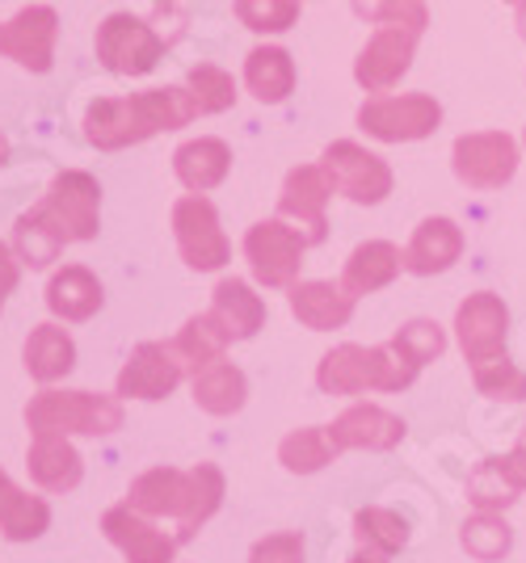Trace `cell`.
<instances>
[{"label": "cell", "instance_id": "1", "mask_svg": "<svg viewBox=\"0 0 526 563\" xmlns=\"http://www.w3.org/2000/svg\"><path fill=\"white\" fill-rule=\"evenodd\" d=\"M198 110H194L186 85H161V89L127 97H94L85 106L80 126H85V143L97 152H127V147H140L165 131L190 126Z\"/></svg>", "mask_w": 526, "mask_h": 563}, {"label": "cell", "instance_id": "2", "mask_svg": "<svg viewBox=\"0 0 526 563\" xmlns=\"http://www.w3.org/2000/svg\"><path fill=\"white\" fill-rule=\"evenodd\" d=\"M25 429L30 433H64V438H114L127 412L122 396H101L85 387H43L25 404Z\"/></svg>", "mask_w": 526, "mask_h": 563}, {"label": "cell", "instance_id": "3", "mask_svg": "<svg viewBox=\"0 0 526 563\" xmlns=\"http://www.w3.org/2000/svg\"><path fill=\"white\" fill-rule=\"evenodd\" d=\"M421 375L392 345H337L316 366V387L325 396H362V391H405Z\"/></svg>", "mask_w": 526, "mask_h": 563}, {"label": "cell", "instance_id": "4", "mask_svg": "<svg viewBox=\"0 0 526 563\" xmlns=\"http://www.w3.org/2000/svg\"><path fill=\"white\" fill-rule=\"evenodd\" d=\"M94 51H97V64L110 71V76L135 80V76L156 71V64L165 59L168 34H161L156 22L135 18V13H110V18H101V25H97Z\"/></svg>", "mask_w": 526, "mask_h": 563}, {"label": "cell", "instance_id": "5", "mask_svg": "<svg viewBox=\"0 0 526 563\" xmlns=\"http://www.w3.org/2000/svg\"><path fill=\"white\" fill-rule=\"evenodd\" d=\"M244 261H249V274L265 290H291L299 282L304 269V253H308V235L299 232L295 223H287L283 214L274 219H257L249 232H244Z\"/></svg>", "mask_w": 526, "mask_h": 563}, {"label": "cell", "instance_id": "6", "mask_svg": "<svg viewBox=\"0 0 526 563\" xmlns=\"http://www.w3.org/2000/svg\"><path fill=\"white\" fill-rule=\"evenodd\" d=\"M173 240L194 274H219L232 261V240L207 194H182L173 202Z\"/></svg>", "mask_w": 526, "mask_h": 563}, {"label": "cell", "instance_id": "7", "mask_svg": "<svg viewBox=\"0 0 526 563\" xmlns=\"http://www.w3.org/2000/svg\"><path fill=\"white\" fill-rule=\"evenodd\" d=\"M442 122V106L430 93H371L359 110V131L380 143L430 140Z\"/></svg>", "mask_w": 526, "mask_h": 563}, {"label": "cell", "instance_id": "8", "mask_svg": "<svg viewBox=\"0 0 526 563\" xmlns=\"http://www.w3.org/2000/svg\"><path fill=\"white\" fill-rule=\"evenodd\" d=\"M320 168H325L333 194H341V198L354 202V207H380V202H387L392 186H396L387 161L375 156V152H366V147L354 140L329 143V147L320 152Z\"/></svg>", "mask_w": 526, "mask_h": 563}, {"label": "cell", "instance_id": "9", "mask_svg": "<svg viewBox=\"0 0 526 563\" xmlns=\"http://www.w3.org/2000/svg\"><path fill=\"white\" fill-rule=\"evenodd\" d=\"M64 228L73 244H89L101 232V181L85 168H64L51 177L47 194L39 202Z\"/></svg>", "mask_w": 526, "mask_h": 563}, {"label": "cell", "instance_id": "10", "mask_svg": "<svg viewBox=\"0 0 526 563\" xmlns=\"http://www.w3.org/2000/svg\"><path fill=\"white\" fill-rule=\"evenodd\" d=\"M186 375L190 371L177 357L173 341H140L135 350L127 353L119 378H114V396L140 399V404H161V399H168L182 387Z\"/></svg>", "mask_w": 526, "mask_h": 563}, {"label": "cell", "instance_id": "11", "mask_svg": "<svg viewBox=\"0 0 526 563\" xmlns=\"http://www.w3.org/2000/svg\"><path fill=\"white\" fill-rule=\"evenodd\" d=\"M55 47H59V13L51 4H25L9 22H0V55L34 76H47L55 68Z\"/></svg>", "mask_w": 526, "mask_h": 563}, {"label": "cell", "instance_id": "12", "mask_svg": "<svg viewBox=\"0 0 526 563\" xmlns=\"http://www.w3.org/2000/svg\"><path fill=\"white\" fill-rule=\"evenodd\" d=\"M101 539L110 542L127 563H177V534H168L156 517L131 509L127 500L101 514Z\"/></svg>", "mask_w": 526, "mask_h": 563}, {"label": "cell", "instance_id": "13", "mask_svg": "<svg viewBox=\"0 0 526 563\" xmlns=\"http://www.w3.org/2000/svg\"><path fill=\"white\" fill-rule=\"evenodd\" d=\"M451 168L468 189H502L518 173V143L505 131L459 135L451 147Z\"/></svg>", "mask_w": 526, "mask_h": 563}, {"label": "cell", "instance_id": "14", "mask_svg": "<svg viewBox=\"0 0 526 563\" xmlns=\"http://www.w3.org/2000/svg\"><path fill=\"white\" fill-rule=\"evenodd\" d=\"M417 38H421V30H413V25H380L354 59V80L366 93H392L401 85V76L413 68Z\"/></svg>", "mask_w": 526, "mask_h": 563}, {"label": "cell", "instance_id": "15", "mask_svg": "<svg viewBox=\"0 0 526 563\" xmlns=\"http://www.w3.org/2000/svg\"><path fill=\"white\" fill-rule=\"evenodd\" d=\"M329 198H333V186H329V177H325L320 165H295L283 177L278 214L308 235L311 249L329 240Z\"/></svg>", "mask_w": 526, "mask_h": 563}, {"label": "cell", "instance_id": "16", "mask_svg": "<svg viewBox=\"0 0 526 563\" xmlns=\"http://www.w3.org/2000/svg\"><path fill=\"white\" fill-rule=\"evenodd\" d=\"M454 332H459V350L463 357L480 366L505 353V332H509V311L493 290L468 295L454 311Z\"/></svg>", "mask_w": 526, "mask_h": 563}, {"label": "cell", "instance_id": "17", "mask_svg": "<svg viewBox=\"0 0 526 563\" xmlns=\"http://www.w3.org/2000/svg\"><path fill=\"white\" fill-rule=\"evenodd\" d=\"M25 471H30V484L39 493L64 496L80 488L85 479V459L73 446V438L64 433H30V446H25Z\"/></svg>", "mask_w": 526, "mask_h": 563}, {"label": "cell", "instance_id": "18", "mask_svg": "<svg viewBox=\"0 0 526 563\" xmlns=\"http://www.w3.org/2000/svg\"><path fill=\"white\" fill-rule=\"evenodd\" d=\"M408 424L387 412L380 404H350L333 424H329V438L333 446L346 454V450H371V454H383V450H396L405 442Z\"/></svg>", "mask_w": 526, "mask_h": 563}, {"label": "cell", "instance_id": "19", "mask_svg": "<svg viewBox=\"0 0 526 563\" xmlns=\"http://www.w3.org/2000/svg\"><path fill=\"white\" fill-rule=\"evenodd\" d=\"M43 303L59 324H89L106 307V286L89 265H59L47 278Z\"/></svg>", "mask_w": 526, "mask_h": 563}, {"label": "cell", "instance_id": "20", "mask_svg": "<svg viewBox=\"0 0 526 563\" xmlns=\"http://www.w3.org/2000/svg\"><path fill=\"white\" fill-rule=\"evenodd\" d=\"M523 493H526V424H523V438L514 442L509 454L484 459V463L468 475V500H472L476 509H489V514L509 509Z\"/></svg>", "mask_w": 526, "mask_h": 563}, {"label": "cell", "instance_id": "21", "mask_svg": "<svg viewBox=\"0 0 526 563\" xmlns=\"http://www.w3.org/2000/svg\"><path fill=\"white\" fill-rule=\"evenodd\" d=\"M354 295L341 286V282L325 278H299L287 290L291 316L311 332H337L354 320Z\"/></svg>", "mask_w": 526, "mask_h": 563}, {"label": "cell", "instance_id": "22", "mask_svg": "<svg viewBox=\"0 0 526 563\" xmlns=\"http://www.w3.org/2000/svg\"><path fill=\"white\" fill-rule=\"evenodd\" d=\"M459 257H463V228L454 219H447V214L421 219L405 244V269L417 274V278L447 274Z\"/></svg>", "mask_w": 526, "mask_h": 563}, {"label": "cell", "instance_id": "23", "mask_svg": "<svg viewBox=\"0 0 526 563\" xmlns=\"http://www.w3.org/2000/svg\"><path fill=\"white\" fill-rule=\"evenodd\" d=\"M131 509L156 517V521H182L186 500H190V467H147L131 479L122 496Z\"/></svg>", "mask_w": 526, "mask_h": 563}, {"label": "cell", "instance_id": "24", "mask_svg": "<svg viewBox=\"0 0 526 563\" xmlns=\"http://www.w3.org/2000/svg\"><path fill=\"white\" fill-rule=\"evenodd\" d=\"M207 311L223 324V332L232 336V345H237V341H253V336L265 329V316H270V311H265V299L257 295V286L249 278H237V274H228V278L216 282Z\"/></svg>", "mask_w": 526, "mask_h": 563}, {"label": "cell", "instance_id": "25", "mask_svg": "<svg viewBox=\"0 0 526 563\" xmlns=\"http://www.w3.org/2000/svg\"><path fill=\"white\" fill-rule=\"evenodd\" d=\"M22 366L25 375L43 387H55L76 371V341L73 332L64 329L59 320H47L39 329H30L22 345Z\"/></svg>", "mask_w": 526, "mask_h": 563}, {"label": "cell", "instance_id": "26", "mask_svg": "<svg viewBox=\"0 0 526 563\" xmlns=\"http://www.w3.org/2000/svg\"><path fill=\"white\" fill-rule=\"evenodd\" d=\"M173 173H177V181L190 189V194H211L232 173V147L219 140V135L186 140L173 152Z\"/></svg>", "mask_w": 526, "mask_h": 563}, {"label": "cell", "instance_id": "27", "mask_svg": "<svg viewBox=\"0 0 526 563\" xmlns=\"http://www.w3.org/2000/svg\"><path fill=\"white\" fill-rule=\"evenodd\" d=\"M51 530L47 496L25 493L22 484L0 467V539L4 542H39Z\"/></svg>", "mask_w": 526, "mask_h": 563}, {"label": "cell", "instance_id": "28", "mask_svg": "<svg viewBox=\"0 0 526 563\" xmlns=\"http://www.w3.org/2000/svg\"><path fill=\"white\" fill-rule=\"evenodd\" d=\"M401 269H405V253L392 240H362L341 265V286L354 299H362V295H375L383 286H392L401 278Z\"/></svg>", "mask_w": 526, "mask_h": 563}, {"label": "cell", "instance_id": "29", "mask_svg": "<svg viewBox=\"0 0 526 563\" xmlns=\"http://www.w3.org/2000/svg\"><path fill=\"white\" fill-rule=\"evenodd\" d=\"M9 244H13V253L22 257L25 269L39 274V269H51L55 261L64 257V249H68L73 240L64 235V228H59L43 207H30V211H22L13 219Z\"/></svg>", "mask_w": 526, "mask_h": 563}, {"label": "cell", "instance_id": "30", "mask_svg": "<svg viewBox=\"0 0 526 563\" xmlns=\"http://www.w3.org/2000/svg\"><path fill=\"white\" fill-rule=\"evenodd\" d=\"M295 59H291L287 47H274V43H262L244 55V89L257 97L262 106H283L291 93H295Z\"/></svg>", "mask_w": 526, "mask_h": 563}, {"label": "cell", "instance_id": "31", "mask_svg": "<svg viewBox=\"0 0 526 563\" xmlns=\"http://www.w3.org/2000/svg\"><path fill=\"white\" fill-rule=\"evenodd\" d=\"M190 396L207 417H237L249 404V378L237 362L219 357L211 366H202L198 375H190Z\"/></svg>", "mask_w": 526, "mask_h": 563}, {"label": "cell", "instance_id": "32", "mask_svg": "<svg viewBox=\"0 0 526 563\" xmlns=\"http://www.w3.org/2000/svg\"><path fill=\"white\" fill-rule=\"evenodd\" d=\"M223 496H228V479L216 463H198L190 467V500H186V514L177 521V542H190L202 534V526L223 509Z\"/></svg>", "mask_w": 526, "mask_h": 563}, {"label": "cell", "instance_id": "33", "mask_svg": "<svg viewBox=\"0 0 526 563\" xmlns=\"http://www.w3.org/2000/svg\"><path fill=\"white\" fill-rule=\"evenodd\" d=\"M228 345H232V336L223 332V324H219L211 311L190 316V320L177 329V336H173V350L186 362L190 375H198L202 366H211L219 357H228Z\"/></svg>", "mask_w": 526, "mask_h": 563}, {"label": "cell", "instance_id": "34", "mask_svg": "<svg viewBox=\"0 0 526 563\" xmlns=\"http://www.w3.org/2000/svg\"><path fill=\"white\" fill-rule=\"evenodd\" d=\"M341 450L329 438V424H304V429H291L287 438L278 442V463L291 475H316L333 463Z\"/></svg>", "mask_w": 526, "mask_h": 563}, {"label": "cell", "instance_id": "35", "mask_svg": "<svg viewBox=\"0 0 526 563\" xmlns=\"http://www.w3.org/2000/svg\"><path fill=\"white\" fill-rule=\"evenodd\" d=\"M354 542L366 551H380V555H401L408 547V521L396 509H383V505H366L354 514Z\"/></svg>", "mask_w": 526, "mask_h": 563}, {"label": "cell", "instance_id": "36", "mask_svg": "<svg viewBox=\"0 0 526 563\" xmlns=\"http://www.w3.org/2000/svg\"><path fill=\"white\" fill-rule=\"evenodd\" d=\"M459 547L472 555L476 563H497L509 555L514 547V530L502 514H489V509H476V517H468L459 526Z\"/></svg>", "mask_w": 526, "mask_h": 563}, {"label": "cell", "instance_id": "37", "mask_svg": "<svg viewBox=\"0 0 526 563\" xmlns=\"http://www.w3.org/2000/svg\"><path fill=\"white\" fill-rule=\"evenodd\" d=\"M186 93H190L198 118L223 114V110L237 106V97H240L232 71L219 68V64H194V68L186 71Z\"/></svg>", "mask_w": 526, "mask_h": 563}, {"label": "cell", "instance_id": "38", "mask_svg": "<svg viewBox=\"0 0 526 563\" xmlns=\"http://www.w3.org/2000/svg\"><path fill=\"white\" fill-rule=\"evenodd\" d=\"M237 9V22L253 34H287L291 25H299V9L304 0H232Z\"/></svg>", "mask_w": 526, "mask_h": 563}, {"label": "cell", "instance_id": "39", "mask_svg": "<svg viewBox=\"0 0 526 563\" xmlns=\"http://www.w3.org/2000/svg\"><path fill=\"white\" fill-rule=\"evenodd\" d=\"M387 345L396 353H405L413 366H426V362H438L447 353V332H442V324H434V320H408V324H401V329L392 332Z\"/></svg>", "mask_w": 526, "mask_h": 563}, {"label": "cell", "instance_id": "40", "mask_svg": "<svg viewBox=\"0 0 526 563\" xmlns=\"http://www.w3.org/2000/svg\"><path fill=\"white\" fill-rule=\"evenodd\" d=\"M472 383H476L480 396L502 399V404H523L526 399V375L509 362V357H493V362H480L472 366Z\"/></svg>", "mask_w": 526, "mask_h": 563}, {"label": "cell", "instance_id": "41", "mask_svg": "<svg viewBox=\"0 0 526 563\" xmlns=\"http://www.w3.org/2000/svg\"><path fill=\"white\" fill-rule=\"evenodd\" d=\"M350 9L371 25H413V30L430 25L426 0H350Z\"/></svg>", "mask_w": 526, "mask_h": 563}, {"label": "cell", "instance_id": "42", "mask_svg": "<svg viewBox=\"0 0 526 563\" xmlns=\"http://www.w3.org/2000/svg\"><path fill=\"white\" fill-rule=\"evenodd\" d=\"M249 563H308V542L299 530H274L253 542Z\"/></svg>", "mask_w": 526, "mask_h": 563}, {"label": "cell", "instance_id": "43", "mask_svg": "<svg viewBox=\"0 0 526 563\" xmlns=\"http://www.w3.org/2000/svg\"><path fill=\"white\" fill-rule=\"evenodd\" d=\"M22 257L13 253V244L9 240H0V295H13L18 290V282H22Z\"/></svg>", "mask_w": 526, "mask_h": 563}, {"label": "cell", "instance_id": "44", "mask_svg": "<svg viewBox=\"0 0 526 563\" xmlns=\"http://www.w3.org/2000/svg\"><path fill=\"white\" fill-rule=\"evenodd\" d=\"M346 563H387V555H380V551H366V547H359V551H354V555H350Z\"/></svg>", "mask_w": 526, "mask_h": 563}, {"label": "cell", "instance_id": "45", "mask_svg": "<svg viewBox=\"0 0 526 563\" xmlns=\"http://www.w3.org/2000/svg\"><path fill=\"white\" fill-rule=\"evenodd\" d=\"M9 165V140H4V135H0V168Z\"/></svg>", "mask_w": 526, "mask_h": 563}, {"label": "cell", "instance_id": "46", "mask_svg": "<svg viewBox=\"0 0 526 563\" xmlns=\"http://www.w3.org/2000/svg\"><path fill=\"white\" fill-rule=\"evenodd\" d=\"M518 34L526 38V9H518Z\"/></svg>", "mask_w": 526, "mask_h": 563}, {"label": "cell", "instance_id": "47", "mask_svg": "<svg viewBox=\"0 0 526 563\" xmlns=\"http://www.w3.org/2000/svg\"><path fill=\"white\" fill-rule=\"evenodd\" d=\"M173 4H177V0H156V9H173Z\"/></svg>", "mask_w": 526, "mask_h": 563}, {"label": "cell", "instance_id": "48", "mask_svg": "<svg viewBox=\"0 0 526 563\" xmlns=\"http://www.w3.org/2000/svg\"><path fill=\"white\" fill-rule=\"evenodd\" d=\"M4 303H9V295H0V311H4Z\"/></svg>", "mask_w": 526, "mask_h": 563}, {"label": "cell", "instance_id": "49", "mask_svg": "<svg viewBox=\"0 0 526 563\" xmlns=\"http://www.w3.org/2000/svg\"><path fill=\"white\" fill-rule=\"evenodd\" d=\"M509 4H518V9H526V0H509Z\"/></svg>", "mask_w": 526, "mask_h": 563}, {"label": "cell", "instance_id": "50", "mask_svg": "<svg viewBox=\"0 0 526 563\" xmlns=\"http://www.w3.org/2000/svg\"><path fill=\"white\" fill-rule=\"evenodd\" d=\"M523 143H526V131H523Z\"/></svg>", "mask_w": 526, "mask_h": 563}]
</instances>
